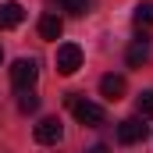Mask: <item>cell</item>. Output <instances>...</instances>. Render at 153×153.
Returning <instances> with one entry per match:
<instances>
[{
  "label": "cell",
  "mask_w": 153,
  "mask_h": 153,
  "mask_svg": "<svg viewBox=\"0 0 153 153\" xmlns=\"http://www.w3.org/2000/svg\"><path fill=\"white\" fill-rule=\"evenodd\" d=\"M61 32H64V22H61L57 14H43V18H39V36L43 39H57Z\"/></svg>",
  "instance_id": "9c48e42d"
},
{
  "label": "cell",
  "mask_w": 153,
  "mask_h": 153,
  "mask_svg": "<svg viewBox=\"0 0 153 153\" xmlns=\"http://www.w3.org/2000/svg\"><path fill=\"white\" fill-rule=\"evenodd\" d=\"M36 78H39V68H36V61H32V57H22V61H14V64H11V85H14L18 93L32 89V85H36Z\"/></svg>",
  "instance_id": "6da1fadb"
},
{
  "label": "cell",
  "mask_w": 153,
  "mask_h": 153,
  "mask_svg": "<svg viewBox=\"0 0 153 153\" xmlns=\"http://www.w3.org/2000/svg\"><path fill=\"white\" fill-rule=\"evenodd\" d=\"M125 89H128V85H125V78H121V75H103V78H100V93H103L107 100H121Z\"/></svg>",
  "instance_id": "ba28073f"
},
{
  "label": "cell",
  "mask_w": 153,
  "mask_h": 153,
  "mask_svg": "<svg viewBox=\"0 0 153 153\" xmlns=\"http://www.w3.org/2000/svg\"><path fill=\"white\" fill-rule=\"evenodd\" d=\"M57 4H61V7H64L68 14H78V18H82V14L89 11V0H57Z\"/></svg>",
  "instance_id": "7c38bea8"
},
{
  "label": "cell",
  "mask_w": 153,
  "mask_h": 153,
  "mask_svg": "<svg viewBox=\"0 0 153 153\" xmlns=\"http://www.w3.org/2000/svg\"><path fill=\"white\" fill-rule=\"evenodd\" d=\"M78 68H82V46H75V43L57 46V71L61 75H75Z\"/></svg>",
  "instance_id": "3957f363"
},
{
  "label": "cell",
  "mask_w": 153,
  "mask_h": 153,
  "mask_svg": "<svg viewBox=\"0 0 153 153\" xmlns=\"http://www.w3.org/2000/svg\"><path fill=\"white\" fill-rule=\"evenodd\" d=\"M64 139V128H61V121L57 117H43L36 125V143L39 146H57Z\"/></svg>",
  "instance_id": "277c9868"
},
{
  "label": "cell",
  "mask_w": 153,
  "mask_h": 153,
  "mask_svg": "<svg viewBox=\"0 0 153 153\" xmlns=\"http://www.w3.org/2000/svg\"><path fill=\"white\" fill-rule=\"evenodd\" d=\"M150 53H153L150 36H139V39H132V46L125 50V61H128V68H143L150 61Z\"/></svg>",
  "instance_id": "8992f818"
},
{
  "label": "cell",
  "mask_w": 153,
  "mask_h": 153,
  "mask_svg": "<svg viewBox=\"0 0 153 153\" xmlns=\"http://www.w3.org/2000/svg\"><path fill=\"white\" fill-rule=\"evenodd\" d=\"M18 111H22V114H36L39 111V96L32 93V89H25V93L18 96Z\"/></svg>",
  "instance_id": "30bf717a"
},
{
  "label": "cell",
  "mask_w": 153,
  "mask_h": 153,
  "mask_svg": "<svg viewBox=\"0 0 153 153\" xmlns=\"http://www.w3.org/2000/svg\"><path fill=\"white\" fill-rule=\"evenodd\" d=\"M68 107H71V111H75V117L82 121V125H89V128L103 125V107H100V103H89V100H82L78 93H71V96H68Z\"/></svg>",
  "instance_id": "7a4b0ae2"
},
{
  "label": "cell",
  "mask_w": 153,
  "mask_h": 153,
  "mask_svg": "<svg viewBox=\"0 0 153 153\" xmlns=\"http://www.w3.org/2000/svg\"><path fill=\"white\" fill-rule=\"evenodd\" d=\"M0 153H7V150H4V146H0Z\"/></svg>",
  "instance_id": "2e32d148"
},
{
  "label": "cell",
  "mask_w": 153,
  "mask_h": 153,
  "mask_svg": "<svg viewBox=\"0 0 153 153\" xmlns=\"http://www.w3.org/2000/svg\"><path fill=\"white\" fill-rule=\"evenodd\" d=\"M85 153H111V150H107V146H103V143H96V146H93V150H85Z\"/></svg>",
  "instance_id": "5bb4252c"
},
{
  "label": "cell",
  "mask_w": 153,
  "mask_h": 153,
  "mask_svg": "<svg viewBox=\"0 0 153 153\" xmlns=\"http://www.w3.org/2000/svg\"><path fill=\"white\" fill-rule=\"evenodd\" d=\"M139 114L153 117V93H143V96H139Z\"/></svg>",
  "instance_id": "4fadbf2b"
},
{
  "label": "cell",
  "mask_w": 153,
  "mask_h": 153,
  "mask_svg": "<svg viewBox=\"0 0 153 153\" xmlns=\"http://www.w3.org/2000/svg\"><path fill=\"white\" fill-rule=\"evenodd\" d=\"M0 61H4V50H0Z\"/></svg>",
  "instance_id": "9a60e30c"
},
{
  "label": "cell",
  "mask_w": 153,
  "mask_h": 153,
  "mask_svg": "<svg viewBox=\"0 0 153 153\" xmlns=\"http://www.w3.org/2000/svg\"><path fill=\"white\" fill-rule=\"evenodd\" d=\"M132 22L143 29V25H153V4H139L135 11H132Z\"/></svg>",
  "instance_id": "8fae6325"
},
{
  "label": "cell",
  "mask_w": 153,
  "mask_h": 153,
  "mask_svg": "<svg viewBox=\"0 0 153 153\" xmlns=\"http://www.w3.org/2000/svg\"><path fill=\"white\" fill-rule=\"evenodd\" d=\"M22 18H25V11H22L18 0L0 4V29H14V25H22Z\"/></svg>",
  "instance_id": "52a82bcc"
},
{
  "label": "cell",
  "mask_w": 153,
  "mask_h": 153,
  "mask_svg": "<svg viewBox=\"0 0 153 153\" xmlns=\"http://www.w3.org/2000/svg\"><path fill=\"white\" fill-rule=\"evenodd\" d=\"M139 139H146V125H143L139 117H125V121L117 125V143H121V146H135Z\"/></svg>",
  "instance_id": "5b68a950"
}]
</instances>
